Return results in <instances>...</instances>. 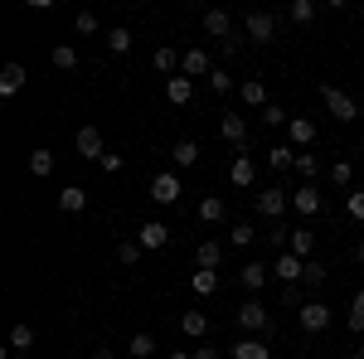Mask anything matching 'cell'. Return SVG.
<instances>
[{
    "label": "cell",
    "mask_w": 364,
    "mask_h": 359,
    "mask_svg": "<svg viewBox=\"0 0 364 359\" xmlns=\"http://www.w3.org/2000/svg\"><path fill=\"white\" fill-rule=\"evenodd\" d=\"M321 97H326V107H331V117L336 122H360V102L350 97V92H340V87H321Z\"/></svg>",
    "instance_id": "cell-1"
},
{
    "label": "cell",
    "mask_w": 364,
    "mask_h": 359,
    "mask_svg": "<svg viewBox=\"0 0 364 359\" xmlns=\"http://www.w3.org/2000/svg\"><path fill=\"white\" fill-rule=\"evenodd\" d=\"M136 243H141V252H161L170 243V223H161V219H146L136 228Z\"/></svg>",
    "instance_id": "cell-2"
},
{
    "label": "cell",
    "mask_w": 364,
    "mask_h": 359,
    "mask_svg": "<svg viewBox=\"0 0 364 359\" xmlns=\"http://www.w3.org/2000/svg\"><path fill=\"white\" fill-rule=\"evenodd\" d=\"M287 209H291V194L277 190V185H267V190L257 194V214H262V219H282Z\"/></svg>",
    "instance_id": "cell-3"
},
{
    "label": "cell",
    "mask_w": 364,
    "mask_h": 359,
    "mask_svg": "<svg viewBox=\"0 0 364 359\" xmlns=\"http://www.w3.org/2000/svg\"><path fill=\"white\" fill-rule=\"evenodd\" d=\"M238 326L248 335H267V326H272V316L262 311V301H243L238 306Z\"/></svg>",
    "instance_id": "cell-4"
},
{
    "label": "cell",
    "mask_w": 364,
    "mask_h": 359,
    "mask_svg": "<svg viewBox=\"0 0 364 359\" xmlns=\"http://www.w3.org/2000/svg\"><path fill=\"white\" fill-rule=\"evenodd\" d=\"M73 146H78V156H83V161H97V166H102V156H107V141H102L97 127H83Z\"/></svg>",
    "instance_id": "cell-5"
},
{
    "label": "cell",
    "mask_w": 364,
    "mask_h": 359,
    "mask_svg": "<svg viewBox=\"0 0 364 359\" xmlns=\"http://www.w3.org/2000/svg\"><path fill=\"white\" fill-rule=\"evenodd\" d=\"M204 34L219 39V44H233V15L228 10H204Z\"/></svg>",
    "instance_id": "cell-6"
},
{
    "label": "cell",
    "mask_w": 364,
    "mask_h": 359,
    "mask_svg": "<svg viewBox=\"0 0 364 359\" xmlns=\"http://www.w3.org/2000/svg\"><path fill=\"white\" fill-rule=\"evenodd\" d=\"M296 316H301V331H306V335H321L326 326H331V306H326V301H306Z\"/></svg>",
    "instance_id": "cell-7"
},
{
    "label": "cell",
    "mask_w": 364,
    "mask_h": 359,
    "mask_svg": "<svg viewBox=\"0 0 364 359\" xmlns=\"http://www.w3.org/2000/svg\"><path fill=\"white\" fill-rule=\"evenodd\" d=\"M166 102L170 107H190L195 102V78H185V73L166 78Z\"/></svg>",
    "instance_id": "cell-8"
},
{
    "label": "cell",
    "mask_w": 364,
    "mask_h": 359,
    "mask_svg": "<svg viewBox=\"0 0 364 359\" xmlns=\"http://www.w3.org/2000/svg\"><path fill=\"white\" fill-rule=\"evenodd\" d=\"M180 194H185V185H180V175H170V170L151 180V199H156V204H175Z\"/></svg>",
    "instance_id": "cell-9"
},
{
    "label": "cell",
    "mask_w": 364,
    "mask_h": 359,
    "mask_svg": "<svg viewBox=\"0 0 364 359\" xmlns=\"http://www.w3.org/2000/svg\"><path fill=\"white\" fill-rule=\"evenodd\" d=\"M243 29H248V39H257V44H267V39L277 34V20H272L267 10H252L248 20H243Z\"/></svg>",
    "instance_id": "cell-10"
},
{
    "label": "cell",
    "mask_w": 364,
    "mask_h": 359,
    "mask_svg": "<svg viewBox=\"0 0 364 359\" xmlns=\"http://www.w3.org/2000/svg\"><path fill=\"white\" fill-rule=\"evenodd\" d=\"M180 73H185V78H209L214 63H209L204 49H185V54H180Z\"/></svg>",
    "instance_id": "cell-11"
},
{
    "label": "cell",
    "mask_w": 364,
    "mask_h": 359,
    "mask_svg": "<svg viewBox=\"0 0 364 359\" xmlns=\"http://www.w3.org/2000/svg\"><path fill=\"white\" fill-rule=\"evenodd\" d=\"M291 209H296L301 219H316V214H321V190H316V185H301V190H291Z\"/></svg>",
    "instance_id": "cell-12"
},
{
    "label": "cell",
    "mask_w": 364,
    "mask_h": 359,
    "mask_svg": "<svg viewBox=\"0 0 364 359\" xmlns=\"http://www.w3.org/2000/svg\"><path fill=\"white\" fill-rule=\"evenodd\" d=\"M219 141L243 146V141H248V122H243V117H233V112H224V117H219Z\"/></svg>",
    "instance_id": "cell-13"
},
{
    "label": "cell",
    "mask_w": 364,
    "mask_h": 359,
    "mask_svg": "<svg viewBox=\"0 0 364 359\" xmlns=\"http://www.w3.org/2000/svg\"><path fill=\"white\" fill-rule=\"evenodd\" d=\"M287 252L301 257V262H311V252H316V233H311V228H291V233H287Z\"/></svg>",
    "instance_id": "cell-14"
},
{
    "label": "cell",
    "mask_w": 364,
    "mask_h": 359,
    "mask_svg": "<svg viewBox=\"0 0 364 359\" xmlns=\"http://www.w3.org/2000/svg\"><path fill=\"white\" fill-rule=\"evenodd\" d=\"M287 136H291V146H296V151H306V146H316V122L291 117V122H287Z\"/></svg>",
    "instance_id": "cell-15"
},
{
    "label": "cell",
    "mask_w": 364,
    "mask_h": 359,
    "mask_svg": "<svg viewBox=\"0 0 364 359\" xmlns=\"http://www.w3.org/2000/svg\"><path fill=\"white\" fill-rule=\"evenodd\" d=\"M238 97H243L248 107H272V97H267V83H262V78H243V83H238Z\"/></svg>",
    "instance_id": "cell-16"
},
{
    "label": "cell",
    "mask_w": 364,
    "mask_h": 359,
    "mask_svg": "<svg viewBox=\"0 0 364 359\" xmlns=\"http://www.w3.org/2000/svg\"><path fill=\"white\" fill-rule=\"evenodd\" d=\"M25 63H5V68H0V97H15V92H20V87H25Z\"/></svg>",
    "instance_id": "cell-17"
},
{
    "label": "cell",
    "mask_w": 364,
    "mask_h": 359,
    "mask_svg": "<svg viewBox=\"0 0 364 359\" xmlns=\"http://www.w3.org/2000/svg\"><path fill=\"white\" fill-rule=\"evenodd\" d=\"M272 272H277L287 286H296V282H301V272H306V262H301V257H291V252H282L277 262H272Z\"/></svg>",
    "instance_id": "cell-18"
},
{
    "label": "cell",
    "mask_w": 364,
    "mask_h": 359,
    "mask_svg": "<svg viewBox=\"0 0 364 359\" xmlns=\"http://www.w3.org/2000/svg\"><path fill=\"white\" fill-rule=\"evenodd\" d=\"M83 209H87V190H83V185L58 190V214H83Z\"/></svg>",
    "instance_id": "cell-19"
},
{
    "label": "cell",
    "mask_w": 364,
    "mask_h": 359,
    "mask_svg": "<svg viewBox=\"0 0 364 359\" xmlns=\"http://www.w3.org/2000/svg\"><path fill=\"white\" fill-rule=\"evenodd\" d=\"M228 355H233V359H272V350H267V345H262L257 335H243V340H238V345H233Z\"/></svg>",
    "instance_id": "cell-20"
},
{
    "label": "cell",
    "mask_w": 364,
    "mask_h": 359,
    "mask_svg": "<svg viewBox=\"0 0 364 359\" xmlns=\"http://www.w3.org/2000/svg\"><path fill=\"white\" fill-rule=\"evenodd\" d=\"M228 180H233L238 190H248L252 180H257V166H252V156H233V170H228Z\"/></svg>",
    "instance_id": "cell-21"
},
{
    "label": "cell",
    "mask_w": 364,
    "mask_h": 359,
    "mask_svg": "<svg viewBox=\"0 0 364 359\" xmlns=\"http://www.w3.org/2000/svg\"><path fill=\"white\" fill-rule=\"evenodd\" d=\"M180 331H185V340H204L209 316H204V311H185V316H180Z\"/></svg>",
    "instance_id": "cell-22"
},
{
    "label": "cell",
    "mask_w": 364,
    "mask_h": 359,
    "mask_svg": "<svg viewBox=\"0 0 364 359\" xmlns=\"http://www.w3.org/2000/svg\"><path fill=\"white\" fill-rule=\"evenodd\" d=\"M156 350H161V345H156V335H146V331H136L132 340H127V355H132V359H151Z\"/></svg>",
    "instance_id": "cell-23"
},
{
    "label": "cell",
    "mask_w": 364,
    "mask_h": 359,
    "mask_svg": "<svg viewBox=\"0 0 364 359\" xmlns=\"http://www.w3.org/2000/svg\"><path fill=\"white\" fill-rule=\"evenodd\" d=\"M29 175H34V180H49V175H54V151H44V146L29 151Z\"/></svg>",
    "instance_id": "cell-24"
},
{
    "label": "cell",
    "mask_w": 364,
    "mask_h": 359,
    "mask_svg": "<svg viewBox=\"0 0 364 359\" xmlns=\"http://www.w3.org/2000/svg\"><path fill=\"white\" fill-rule=\"evenodd\" d=\"M224 214H228V204L219 194H204V199H199V219L204 223H224Z\"/></svg>",
    "instance_id": "cell-25"
},
{
    "label": "cell",
    "mask_w": 364,
    "mask_h": 359,
    "mask_svg": "<svg viewBox=\"0 0 364 359\" xmlns=\"http://www.w3.org/2000/svg\"><path fill=\"white\" fill-rule=\"evenodd\" d=\"M195 262L204 267V272H219V262H224V248H219V243H199V248H195Z\"/></svg>",
    "instance_id": "cell-26"
},
{
    "label": "cell",
    "mask_w": 364,
    "mask_h": 359,
    "mask_svg": "<svg viewBox=\"0 0 364 359\" xmlns=\"http://www.w3.org/2000/svg\"><path fill=\"white\" fill-rule=\"evenodd\" d=\"M267 166L272 170H291L296 166V146H267Z\"/></svg>",
    "instance_id": "cell-27"
},
{
    "label": "cell",
    "mask_w": 364,
    "mask_h": 359,
    "mask_svg": "<svg viewBox=\"0 0 364 359\" xmlns=\"http://www.w3.org/2000/svg\"><path fill=\"white\" fill-rule=\"evenodd\" d=\"M190 291H195V296H214V291H219V272H204V267H199V272L190 277Z\"/></svg>",
    "instance_id": "cell-28"
},
{
    "label": "cell",
    "mask_w": 364,
    "mask_h": 359,
    "mask_svg": "<svg viewBox=\"0 0 364 359\" xmlns=\"http://www.w3.org/2000/svg\"><path fill=\"white\" fill-rule=\"evenodd\" d=\"M10 350H15V355L34 350V326H25V321H20V326H10Z\"/></svg>",
    "instance_id": "cell-29"
},
{
    "label": "cell",
    "mask_w": 364,
    "mask_h": 359,
    "mask_svg": "<svg viewBox=\"0 0 364 359\" xmlns=\"http://www.w3.org/2000/svg\"><path fill=\"white\" fill-rule=\"evenodd\" d=\"M267 272H272V267H262V262H248V267L238 272V282H243L248 291H262V282H267Z\"/></svg>",
    "instance_id": "cell-30"
},
{
    "label": "cell",
    "mask_w": 364,
    "mask_h": 359,
    "mask_svg": "<svg viewBox=\"0 0 364 359\" xmlns=\"http://www.w3.org/2000/svg\"><path fill=\"white\" fill-rule=\"evenodd\" d=\"M296 175H301V185H311V180H316V175H321V161H316V156H311V151H296Z\"/></svg>",
    "instance_id": "cell-31"
},
{
    "label": "cell",
    "mask_w": 364,
    "mask_h": 359,
    "mask_svg": "<svg viewBox=\"0 0 364 359\" xmlns=\"http://www.w3.org/2000/svg\"><path fill=\"white\" fill-rule=\"evenodd\" d=\"M170 161H175V166H185V170H190V166L199 161V146H195V141H175V151H170Z\"/></svg>",
    "instance_id": "cell-32"
},
{
    "label": "cell",
    "mask_w": 364,
    "mask_h": 359,
    "mask_svg": "<svg viewBox=\"0 0 364 359\" xmlns=\"http://www.w3.org/2000/svg\"><path fill=\"white\" fill-rule=\"evenodd\" d=\"M316 10H321L316 0H291V10H287V15H291V25H311V20H316Z\"/></svg>",
    "instance_id": "cell-33"
},
{
    "label": "cell",
    "mask_w": 364,
    "mask_h": 359,
    "mask_svg": "<svg viewBox=\"0 0 364 359\" xmlns=\"http://www.w3.org/2000/svg\"><path fill=\"white\" fill-rule=\"evenodd\" d=\"M107 49H112V54H127V49H132V29L112 25V29H107Z\"/></svg>",
    "instance_id": "cell-34"
},
{
    "label": "cell",
    "mask_w": 364,
    "mask_h": 359,
    "mask_svg": "<svg viewBox=\"0 0 364 359\" xmlns=\"http://www.w3.org/2000/svg\"><path fill=\"white\" fill-rule=\"evenodd\" d=\"M350 180H355V166H350V161H336V166H331V185H336V190H350Z\"/></svg>",
    "instance_id": "cell-35"
},
{
    "label": "cell",
    "mask_w": 364,
    "mask_h": 359,
    "mask_svg": "<svg viewBox=\"0 0 364 359\" xmlns=\"http://www.w3.org/2000/svg\"><path fill=\"white\" fill-rule=\"evenodd\" d=\"M326 277H331V267H326L321 257H311V262H306V272H301V282H306V286H321Z\"/></svg>",
    "instance_id": "cell-36"
},
{
    "label": "cell",
    "mask_w": 364,
    "mask_h": 359,
    "mask_svg": "<svg viewBox=\"0 0 364 359\" xmlns=\"http://www.w3.org/2000/svg\"><path fill=\"white\" fill-rule=\"evenodd\" d=\"M228 238H233V248H252V243H257V228H252V223H233Z\"/></svg>",
    "instance_id": "cell-37"
},
{
    "label": "cell",
    "mask_w": 364,
    "mask_h": 359,
    "mask_svg": "<svg viewBox=\"0 0 364 359\" xmlns=\"http://www.w3.org/2000/svg\"><path fill=\"white\" fill-rule=\"evenodd\" d=\"M49 58H54V68H78V49L73 44H58Z\"/></svg>",
    "instance_id": "cell-38"
},
{
    "label": "cell",
    "mask_w": 364,
    "mask_h": 359,
    "mask_svg": "<svg viewBox=\"0 0 364 359\" xmlns=\"http://www.w3.org/2000/svg\"><path fill=\"white\" fill-rule=\"evenodd\" d=\"M117 262H122V267H136V262H141V243H136V238L117 248Z\"/></svg>",
    "instance_id": "cell-39"
},
{
    "label": "cell",
    "mask_w": 364,
    "mask_h": 359,
    "mask_svg": "<svg viewBox=\"0 0 364 359\" xmlns=\"http://www.w3.org/2000/svg\"><path fill=\"white\" fill-rule=\"evenodd\" d=\"M345 214H350V219H360V223H364V190L345 194Z\"/></svg>",
    "instance_id": "cell-40"
},
{
    "label": "cell",
    "mask_w": 364,
    "mask_h": 359,
    "mask_svg": "<svg viewBox=\"0 0 364 359\" xmlns=\"http://www.w3.org/2000/svg\"><path fill=\"white\" fill-rule=\"evenodd\" d=\"M350 331H364V291H355L350 301Z\"/></svg>",
    "instance_id": "cell-41"
},
{
    "label": "cell",
    "mask_w": 364,
    "mask_h": 359,
    "mask_svg": "<svg viewBox=\"0 0 364 359\" xmlns=\"http://www.w3.org/2000/svg\"><path fill=\"white\" fill-rule=\"evenodd\" d=\"M287 122H291V117H287L277 102H272V107H262V127H287Z\"/></svg>",
    "instance_id": "cell-42"
},
{
    "label": "cell",
    "mask_w": 364,
    "mask_h": 359,
    "mask_svg": "<svg viewBox=\"0 0 364 359\" xmlns=\"http://www.w3.org/2000/svg\"><path fill=\"white\" fill-rule=\"evenodd\" d=\"M156 68H161V73H175V68H180V54H175V49H161V54H156Z\"/></svg>",
    "instance_id": "cell-43"
},
{
    "label": "cell",
    "mask_w": 364,
    "mask_h": 359,
    "mask_svg": "<svg viewBox=\"0 0 364 359\" xmlns=\"http://www.w3.org/2000/svg\"><path fill=\"white\" fill-rule=\"evenodd\" d=\"M209 87H214V92H233V78H228L224 68H214V73H209Z\"/></svg>",
    "instance_id": "cell-44"
},
{
    "label": "cell",
    "mask_w": 364,
    "mask_h": 359,
    "mask_svg": "<svg viewBox=\"0 0 364 359\" xmlns=\"http://www.w3.org/2000/svg\"><path fill=\"white\" fill-rule=\"evenodd\" d=\"M73 29H78V34H97V15H92V10H83V15L73 20Z\"/></svg>",
    "instance_id": "cell-45"
},
{
    "label": "cell",
    "mask_w": 364,
    "mask_h": 359,
    "mask_svg": "<svg viewBox=\"0 0 364 359\" xmlns=\"http://www.w3.org/2000/svg\"><path fill=\"white\" fill-rule=\"evenodd\" d=\"M102 170H107V175H117V170H122V156H112V151H107V156H102Z\"/></svg>",
    "instance_id": "cell-46"
},
{
    "label": "cell",
    "mask_w": 364,
    "mask_h": 359,
    "mask_svg": "<svg viewBox=\"0 0 364 359\" xmlns=\"http://www.w3.org/2000/svg\"><path fill=\"white\" fill-rule=\"evenodd\" d=\"M195 359H219V350H195Z\"/></svg>",
    "instance_id": "cell-47"
},
{
    "label": "cell",
    "mask_w": 364,
    "mask_h": 359,
    "mask_svg": "<svg viewBox=\"0 0 364 359\" xmlns=\"http://www.w3.org/2000/svg\"><path fill=\"white\" fill-rule=\"evenodd\" d=\"M166 359H195V355H190V350H170Z\"/></svg>",
    "instance_id": "cell-48"
},
{
    "label": "cell",
    "mask_w": 364,
    "mask_h": 359,
    "mask_svg": "<svg viewBox=\"0 0 364 359\" xmlns=\"http://www.w3.org/2000/svg\"><path fill=\"white\" fill-rule=\"evenodd\" d=\"M355 257H360V262H364V238H360V248H355Z\"/></svg>",
    "instance_id": "cell-49"
},
{
    "label": "cell",
    "mask_w": 364,
    "mask_h": 359,
    "mask_svg": "<svg viewBox=\"0 0 364 359\" xmlns=\"http://www.w3.org/2000/svg\"><path fill=\"white\" fill-rule=\"evenodd\" d=\"M355 359H364V345H360V350H355Z\"/></svg>",
    "instance_id": "cell-50"
},
{
    "label": "cell",
    "mask_w": 364,
    "mask_h": 359,
    "mask_svg": "<svg viewBox=\"0 0 364 359\" xmlns=\"http://www.w3.org/2000/svg\"><path fill=\"white\" fill-rule=\"evenodd\" d=\"M10 359H29V355H10Z\"/></svg>",
    "instance_id": "cell-51"
}]
</instances>
